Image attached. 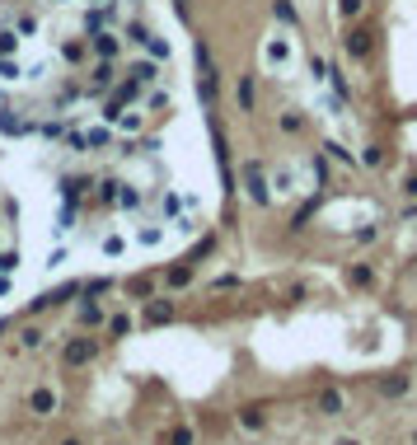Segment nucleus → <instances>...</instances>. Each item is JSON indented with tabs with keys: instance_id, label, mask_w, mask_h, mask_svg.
<instances>
[{
	"instance_id": "obj_1",
	"label": "nucleus",
	"mask_w": 417,
	"mask_h": 445,
	"mask_svg": "<svg viewBox=\"0 0 417 445\" xmlns=\"http://www.w3.org/2000/svg\"><path fill=\"white\" fill-rule=\"evenodd\" d=\"M99 352H103V342H99V337H90V333H75L66 347H61V366H70V370H80V366H94V361H99Z\"/></svg>"
},
{
	"instance_id": "obj_2",
	"label": "nucleus",
	"mask_w": 417,
	"mask_h": 445,
	"mask_svg": "<svg viewBox=\"0 0 417 445\" xmlns=\"http://www.w3.org/2000/svg\"><path fill=\"white\" fill-rule=\"evenodd\" d=\"M244 192H248V201H253V206H268V201H272L268 169H263L258 159H248V164H244Z\"/></svg>"
},
{
	"instance_id": "obj_3",
	"label": "nucleus",
	"mask_w": 417,
	"mask_h": 445,
	"mask_svg": "<svg viewBox=\"0 0 417 445\" xmlns=\"http://www.w3.org/2000/svg\"><path fill=\"white\" fill-rule=\"evenodd\" d=\"M291 61H295V43L286 33H272L268 43H263V66L268 70H286Z\"/></svg>"
},
{
	"instance_id": "obj_4",
	"label": "nucleus",
	"mask_w": 417,
	"mask_h": 445,
	"mask_svg": "<svg viewBox=\"0 0 417 445\" xmlns=\"http://www.w3.org/2000/svg\"><path fill=\"white\" fill-rule=\"evenodd\" d=\"M57 408H61V394L52 389V384L28 389V412H33V417H57Z\"/></svg>"
},
{
	"instance_id": "obj_5",
	"label": "nucleus",
	"mask_w": 417,
	"mask_h": 445,
	"mask_svg": "<svg viewBox=\"0 0 417 445\" xmlns=\"http://www.w3.org/2000/svg\"><path fill=\"white\" fill-rule=\"evenodd\" d=\"M174 319H179V305L164 300V295H159V300H146V310H141V323H146V328H164V323H174Z\"/></svg>"
},
{
	"instance_id": "obj_6",
	"label": "nucleus",
	"mask_w": 417,
	"mask_h": 445,
	"mask_svg": "<svg viewBox=\"0 0 417 445\" xmlns=\"http://www.w3.org/2000/svg\"><path fill=\"white\" fill-rule=\"evenodd\" d=\"M90 52L99 56V61H117V56H122V33H117V28H99L94 43H90Z\"/></svg>"
},
{
	"instance_id": "obj_7",
	"label": "nucleus",
	"mask_w": 417,
	"mask_h": 445,
	"mask_svg": "<svg viewBox=\"0 0 417 445\" xmlns=\"http://www.w3.org/2000/svg\"><path fill=\"white\" fill-rule=\"evenodd\" d=\"M117 23V5L108 0V5H99V10H90V14H80V28L85 33H99V28H113Z\"/></svg>"
},
{
	"instance_id": "obj_8",
	"label": "nucleus",
	"mask_w": 417,
	"mask_h": 445,
	"mask_svg": "<svg viewBox=\"0 0 417 445\" xmlns=\"http://www.w3.org/2000/svg\"><path fill=\"white\" fill-rule=\"evenodd\" d=\"M342 47H347V56H357V61H366L375 47V33L371 28H347V38H342Z\"/></svg>"
},
{
	"instance_id": "obj_9",
	"label": "nucleus",
	"mask_w": 417,
	"mask_h": 445,
	"mask_svg": "<svg viewBox=\"0 0 417 445\" xmlns=\"http://www.w3.org/2000/svg\"><path fill=\"white\" fill-rule=\"evenodd\" d=\"M113 127H117L122 136H136V132H146V108H141V103H132V108H122V112L113 117Z\"/></svg>"
},
{
	"instance_id": "obj_10",
	"label": "nucleus",
	"mask_w": 417,
	"mask_h": 445,
	"mask_svg": "<svg viewBox=\"0 0 417 445\" xmlns=\"http://www.w3.org/2000/svg\"><path fill=\"white\" fill-rule=\"evenodd\" d=\"M103 305L99 300H80V310H75V328H103Z\"/></svg>"
},
{
	"instance_id": "obj_11",
	"label": "nucleus",
	"mask_w": 417,
	"mask_h": 445,
	"mask_svg": "<svg viewBox=\"0 0 417 445\" xmlns=\"http://www.w3.org/2000/svg\"><path fill=\"white\" fill-rule=\"evenodd\" d=\"M342 408H347L342 389H319V399H315V412H319V417H338Z\"/></svg>"
},
{
	"instance_id": "obj_12",
	"label": "nucleus",
	"mask_w": 417,
	"mask_h": 445,
	"mask_svg": "<svg viewBox=\"0 0 417 445\" xmlns=\"http://www.w3.org/2000/svg\"><path fill=\"white\" fill-rule=\"evenodd\" d=\"M117 281L113 277H90V281H80V295L75 300H99V295H113Z\"/></svg>"
},
{
	"instance_id": "obj_13",
	"label": "nucleus",
	"mask_w": 417,
	"mask_h": 445,
	"mask_svg": "<svg viewBox=\"0 0 417 445\" xmlns=\"http://www.w3.org/2000/svg\"><path fill=\"white\" fill-rule=\"evenodd\" d=\"M239 426H244V431H263V426H268V408H263V403H244V408H239Z\"/></svg>"
},
{
	"instance_id": "obj_14",
	"label": "nucleus",
	"mask_w": 417,
	"mask_h": 445,
	"mask_svg": "<svg viewBox=\"0 0 417 445\" xmlns=\"http://www.w3.org/2000/svg\"><path fill=\"white\" fill-rule=\"evenodd\" d=\"M127 80H132V85H141V89H150L159 80V61H136V66L127 70Z\"/></svg>"
},
{
	"instance_id": "obj_15",
	"label": "nucleus",
	"mask_w": 417,
	"mask_h": 445,
	"mask_svg": "<svg viewBox=\"0 0 417 445\" xmlns=\"http://www.w3.org/2000/svg\"><path fill=\"white\" fill-rule=\"evenodd\" d=\"M113 80H117V66H113V61H99V66L90 70V85H85V89H90V94H99V89H108Z\"/></svg>"
},
{
	"instance_id": "obj_16",
	"label": "nucleus",
	"mask_w": 417,
	"mask_h": 445,
	"mask_svg": "<svg viewBox=\"0 0 417 445\" xmlns=\"http://www.w3.org/2000/svg\"><path fill=\"white\" fill-rule=\"evenodd\" d=\"M38 122H23V117H14L10 108H0V136H28Z\"/></svg>"
},
{
	"instance_id": "obj_17",
	"label": "nucleus",
	"mask_w": 417,
	"mask_h": 445,
	"mask_svg": "<svg viewBox=\"0 0 417 445\" xmlns=\"http://www.w3.org/2000/svg\"><path fill=\"white\" fill-rule=\"evenodd\" d=\"M192 277H197V272H192V263H179V267H169V272H164V286L183 290V286H192Z\"/></svg>"
},
{
	"instance_id": "obj_18",
	"label": "nucleus",
	"mask_w": 417,
	"mask_h": 445,
	"mask_svg": "<svg viewBox=\"0 0 417 445\" xmlns=\"http://www.w3.org/2000/svg\"><path fill=\"white\" fill-rule=\"evenodd\" d=\"M268 183L277 188V197H291V192H295V169H291V164H282L277 174L268 178Z\"/></svg>"
},
{
	"instance_id": "obj_19",
	"label": "nucleus",
	"mask_w": 417,
	"mask_h": 445,
	"mask_svg": "<svg viewBox=\"0 0 417 445\" xmlns=\"http://www.w3.org/2000/svg\"><path fill=\"white\" fill-rule=\"evenodd\" d=\"M408 384H413V375H384L380 379V394H384V399H403Z\"/></svg>"
},
{
	"instance_id": "obj_20",
	"label": "nucleus",
	"mask_w": 417,
	"mask_h": 445,
	"mask_svg": "<svg viewBox=\"0 0 417 445\" xmlns=\"http://www.w3.org/2000/svg\"><path fill=\"white\" fill-rule=\"evenodd\" d=\"M103 328H108V337L117 342V337H127V333H132V314H122V310H117V314H108V319H103Z\"/></svg>"
},
{
	"instance_id": "obj_21",
	"label": "nucleus",
	"mask_w": 417,
	"mask_h": 445,
	"mask_svg": "<svg viewBox=\"0 0 417 445\" xmlns=\"http://www.w3.org/2000/svg\"><path fill=\"white\" fill-rule=\"evenodd\" d=\"M277 127H282V136H300V132H305V112L286 108L282 117H277Z\"/></svg>"
},
{
	"instance_id": "obj_22",
	"label": "nucleus",
	"mask_w": 417,
	"mask_h": 445,
	"mask_svg": "<svg viewBox=\"0 0 417 445\" xmlns=\"http://www.w3.org/2000/svg\"><path fill=\"white\" fill-rule=\"evenodd\" d=\"M113 141V127L103 122V127H90V132H85V150H103V145Z\"/></svg>"
},
{
	"instance_id": "obj_23",
	"label": "nucleus",
	"mask_w": 417,
	"mask_h": 445,
	"mask_svg": "<svg viewBox=\"0 0 417 445\" xmlns=\"http://www.w3.org/2000/svg\"><path fill=\"white\" fill-rule=\"evenodd\" d=\"M61 56H66L70 66H80V61L90 56V43H80V38H66V43H61Z\"/></svg>"
},
{
	"instance_id": "obj_24",
	"label": "nucleus",
	"mask_w": 417,
	"mask_h": 445,
	"mask_svg": "<svg viewBox=\"0 0 417 445\" xmlns=\"http://www.w3.org/2000/svg\"><path fill=\"white\" fill-rule=\"evenodd\" d=\"M164 445H197V431H192L188 422H179L169 436H164Z\"/></svg>"
},
{
	"instance_id": "obj_25",
	"label": "nucleus",
	"mask_w": 417,
	"mask_h": 445,
	"mask_svg": "<svg viewBox=\"0 0 417 445\" xmlns=\"http://www.w3.org/2000/svg\"><path fill=\"white\" fill-rule=\"evenodd\" d=\"M43 342H47L43 328H33V323H23V328H19V347H28V352H33V347H43Z\"/></svg>"
},
{
	"instance_id": "obj_26",
	"label": "nucleus",
	"mask_w": 417,
	"mask_h": 445,
	"mask_svg": "<svg viewBox=\"0 0 417 445\" xmlns=\"http://www.w3.org/2000/svg\"><path fill=\"white\" fill-rule=\"evenodd\" d=\"M361 14H366V0H338V19H342V23L361 19Z\"/></svg>"
},
{
	"instance_id": "obj_27",
	"label": "nucleus",
	"mask_w": 417,
	"mask_h": 445,
	"mask_svg": "<svg viewBox=\"0 0 417 445\" xmlns=\"http://www.w3.org/2000/svg\"><path fill=\"white\" fill-rule=\"evenodd\" d=\"M272 14H277V19H282L286 28H291V23H300V14H295L291 0H272Z\"/></svg>"
},
{
	"instance_id": "obj_28",
	"label": "nucleus",
	"mask_w": 417,
	"mask_h": 445,
	"mask_svg": "<svg viewBox=\"0 0 417 445\" xmlns=\"http://www.w3.org/2000/svg\"><path fill=\"white\" fill-rule=\"evenodd\" d=\"M141 47L150 52V61H169V43H164V38H155V33H150V38H146Z\"/></svg>"
},
{
	"instance_id": "obj_29",
	"label": "nucleus",
	"mask_w": 417,
	"mask_h": 445,
	"mask_svg": "<svg viewBox=\"0 0 417 445\" xmlns=\"http://www.w3.org/2000/svg\"><path fill=\"white\" fill-rule=\"evenodd\" d=\"M235 94H239V108L253 112V75H239V89H235Z\"/></svg>"
},
{
	"instance_id": "obj_30",
	"label": "nucleus",
	"mask_w": 417,
	"mask_h": 445,
	"mask_svg": "<svg viewBox=\"0 0 417 445\" xmlns=\"http://www.w3.org/2000/svg\"><path fill=\"white\" fill-rule=\"evenodd\" d=\"M33 132H38V136H47V141H61V136H66V132H70V127H66V122H61V117H52V122H43V127H33Z\"/></svg>"
},
{
	"instance_id": "obj_31",
	"label": "nucleus",
	"mask_w": 417,
	"mask_h": 445,
	"mask_svg": "<svg viewBox=\"0 0 417 445\" xmlns=\"http://www.w3.org/2000/svg\"><path fill=\"white\" fill-rule=\"evenodd\" d=\"M113 206H122V211H136V206H141V192L122 183V188H117V201H113Z\"/></svg>"
},
{
	"instance_id": "obj_32",
	"label": "nucleus",
	"mask_w": 417,
	"mask_h": 445,
	"mask_svg": "<svg viewBox=\"0 0 417 445\" xmlns=\"http://www.w3.org/2000/svg\"><path fill=\"white\" fill-rule=\"evenodd\" d=\"M347 281H352V286H371V281H375V272H371L366 263H357V267H347Z\"/></svg>"
},
{
	"instance_id": "obj_33",
	"label": "nucleus",
	"mask_w": 417,
	"mask_h": 445,
	"mask_svg": "<svg viewBox=\"0 0 417 445\" xmlns=\"http://www.w3.org/2000/svg\"><path fill=\"white\" fill-rule=\"evenodd\" d=\"M324 150H328V159H338V164H357V155H352L347 145H338V141H324Z\"/></svg>"
},
{
	"instance_id": "obj_34",
	"label": "nucleus",
	"mask_w": 417,
	"mask_h": 445,
	"mask_svg": "<svg viewBox=\"0 0 417 445\" xmlns=\"http://www.w3.org/2000/svg\"><path fill=\"white\" fill-rule=\"evenodd\" d=\"M19 43H23V38L14 33V28H0V56H14V52H19Z\"/></svg>"
},
{
	"instance_id": "obj_35",
	"label": "nucleus",
	"mask_w": 417,
	"mask_h": 445,
	"mask_svg": "<svg viewBox=\"0 0 417 445\" xmlns=\"http://www.w3.org/2000/svg\"><path fill=\"white\" fill-rule=\"evenodd\" d=\"M122 38H127V43H136V47H141V43L150 38V28H146V23H127V28H122Z\"/></svg>"
},
{
	"instance_id": "obj_36",
	"label": "nucleus",
	"mask_w": 417,
	"mask_h": 445,
	"mask_svg": "<svg viewBox=\"0 0 417 445\" xmlns=\"http://www.w3.org/2000/svg\"><path fill=\"white\" fill-rule=\"evenodd\" d=\"M361 164H366V169H380L384 164V150H380V145H366V150H361Z\"/></svg>"
},
{
	"instance_id": "obj_37",
	"label": "nucleus",
	"mask_w": 417,
	"mask_h": 445,
	"mask_svg": "<svg viewBox=\"0 0 417 445\" xmlns=\"http://www.w3.org/2000/svg\"><path fill=\"white\" fill-rule=\"evenodd\" d=\"M103 253H108V258H122L127 253V239H122V234H108V239H103Z\"/></svg>"
},
{
	"instance_id": "obj_38",
	"label": "nucleus",
	"mask_w": 417,
	"mask_h": 445,
	"mask_svg": "<svg viewBox=\"0 0 417 445\" xmlns=\"http://www.w3.org/2000/svg\"><path fill=\"white\" fill-rule=\"evenodd\" d=\"M0 80H23V70H19L14 56H0Z\"/></svg>"
},
{
	"instance_id": "obj_39",
	"label": "nucleus",
	"mask_w": 417,
	"mask_h": 445,
	"mask_svg": "<svg viewBox=\"0 0 417 445\" xmlns=\"http://www.w3.org/2000/svg\"><path fill=\"white\" fill-rule=\"evenodd\" d=\"M159 234H164L159 225H141V230H136V239H141V244H159Z\"/></svg>"
},
{
	"instance_id": "obj_40",
	"label": "nucleus",
	"mask_w": 417,
	"mask_h": 445,
	"mask_svg": "<svg viewBox=\"0 0 417 445\" xmlns=\"http://www.w3.org/2000/svg\"><path fill=\"white\" fill-rule=\"evenodd\" d=\"M127 290H132V295H150V290H155V281H150V277H136V281H127Z\"/></svg>"
},
{
	"instance_id": "obj_41",
	"label": "nucleus",
	"mask_w": 417,
	"mask_h": 445,
	"mask_svg": "<svg viewBox=\"0 0 417 445\" xmlns=\"http://www.w3.org/2000/svg\"><path fill=\"white\" fill-rule=\"evenodd\" d=\"M380 239V225H361L357 230V244H375Z\"/></svg>"
},
{
	"instance_id": "obj_42",
	"label": "nucleus",
	"mask_w": 417,
	"mask_h": 445,
	"mask_svg": "<svg viewBox=\"0 0 417 445\" xmlns=\"http://www.w3.org/2000/svg\"><path fill=\"white\" fill-rule=\"evenodd\" d=\"M310 216H315V201H305L300 211H295V216H291V230H300V225H305V221H310Z\"/></svg>"
},
{
	"instance_id": "obj_43",
	"label": "nucleus",
	"mask_w": 417,
	"mask_h": 445,
	"mask_svg": "<svg viewBox=\"0 0 417 445\" xmlns=\"http://www.w3.org/2000/svg\"><path fill=\"white\" fill-rule=\"evenodd\" d=\"M235 286H239L235 272H226V277H216V281H211V290H235Z\"/></svg>"
},
{
	"instance_id": "obj_44",
	"label": "nucleus",
	"mask_w": 417,
	"mask_h": 445,
	"mask_svg": "<svg viewBox=\"0 0 417 445\" xmlns=\"http://www.w3.org/2000/svg\"><path fill=\"white\" fill-rule=\"evenodd\" d=\"M150 108H169V94H164V89H155V94L146 99V112H150Z\"/></svg>"
},
{
	"instance_id": "obj_45",
	"label": "nucleus",
	"mask_w": 417,
	"mask_h": 445,
	"mask_svg": "<svg viewBox=\"0 0 417 445\" xmlns=\"http://www.w3.org/2000/svg\"><path fill=\"white\" fill-rule=\"evenodd\" d=\"M310 70H315V80H328V61L324 56H310Z\"/></svg>"
},
{
	"instance_id": "obj_46",
	"label": "nucleus",
	"mask_w": 417,
	"mask_h": 445,
	"mask_svg": "<svg viewBox=\"0 0 417 445\" xmlns=\"http://www.w3.org/2000/svg\"><path fill=\"white\" fill-rule=\"evenodd\" d=\"M403 192H408V197H417V174H408V178H403Z\"/></svg>"
},
{
	"instance_id": "obj_47",
	"label": "nucleus",
	"mask_w": 417,
	"mask_h": 445,
	"mask_svg": "<svg viewBox=\"0 0 417 445\" xmlns=\"http://www.w3.org/2000/svg\"><path fill=\"white\" fill-rule=\"evenodd\" d=\"M57 445H85V436H61Z\"/></svg>"
},
{
	"instance_id": "obj_48",
	"label": "nucleus",
	"mask_w": 417,
	"mask_h": 445,
	"mask_svg": "<svg viewBox=\"0 0 417 445\" xmlns=\"http://www.w3.org/2000/svg\"><path fill=\"white\" fill-rule=\"evenodd\" d=\"M333 445H361V441H357V436H338V441H333Z\"/></svg>"
},
{
	"instance_id": "obj_49",
	"label": "nucleus",
	"mask_w": 417,
	"mask_h": 445,
	"mask_svg": "<svg viewBox=\"0 0 417 445\" xmlns=\"http://www.w3.org/2000/svg\"><path fill=\"white\" fill-rule=\"evenodd\" d=\"M0 295H10V277H0Z\"/></svg>"
},
{
	"instance_id": "obj_50",
	"label": "nucleus",
	"mask_w": 417,
	"mask_h": 445,
	"mask_svg": "<svg viewBox=\"0 0 417 445\" xmlns=\"http://www.w3.org/2000/svg\"><path fill=\"white\" fill-rule=\"evenodd\" d=\"M5 333H10V319H0V337H5Z\"/></svg>"
},
{
	"instance_id": "obj_51",
	"label": "nucleus",
	"mask_w": 417,
	"mask_h": 445,
	"mask_svg": "<svg viewBox=\"0 0 417 445\" xmlns=\"http://www.w3.org/2000/svg\"><path fill=\"white\" fill-rule=\"evenodd\" d=\"M413 445H417V426H413Z\"/></svg>"
},
{
	"instance_id": "obj_52",
	"label": "nucleus",
	"mask_w": 417,
	"mask_h": 445,
	"mask_svg": "<svg viewBox=\"0 0 417 445\" xmlns=\"http://www.w3.org/2000/svg\"><path fill=\"white\" fill-rule=\"evenodd\" d=\"M179 5H188V0H179Z\"/></svg>"
},
{
	"instance_id": "obj_53",
	"label": "nucleus",
	"mask_w": 417,
	"mask_h": 445,
	"mask_svg": "<svg viewBox=\"0 0 417 445\" xmlns=\"http://www.w3.org/2000/svg\"><path fill=\"white\" fill-rule=\"evenodd\" d=\"M99 5H108V0H99Z\"/></svg>"
},
{
	"instance_id": "obj_54",
	"label": "nucleus",
	"mask_w": 417,
	"mask_h": 445,
	"mask_svg": "<svg viewBox=\"0 0 417 445\" xmlns=\"http://www.w3.org/2000/svg\"><path fill=\"white\" fill-rule=\"evenodd\" d=\"M113 445H122V441H113Z\"/></svg>"
}]
</instances>
